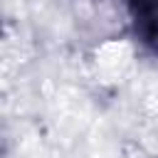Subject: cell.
<instances>
[{
	"mask_svg": "<svg viewBox=\"0 0 158 158\" xmlns=\"http://www.w3.org/2000/svg\"><path fill=\"white\" fill-rule=\"evenodd\" d=\"M133 40L143 52L158 57V0H123Z\"/></svg>",
	"mask_w": 158,
	"mask_h": 158,
	"instance_id": "cell-1",
	"label": "cell"
}]
</instances>
